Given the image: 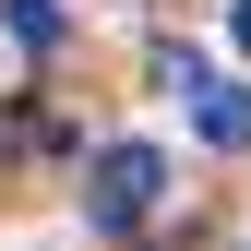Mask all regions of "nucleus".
<instances>
[{
	"mask_svg": "<svg viewBox=\"0 0 251 251\" xmlns=\"http://www.w3.org/2000/svg\"><path fill=\"white\" fill-rule=\"evenodd\" d=\"M239 48H251V0H239Z\"/></svg>",
	"mask_w": 251,
	"mask_h": 251,
	"instance_id": "obj_4",
	"label": "nucleus"
},
{
	"mask_svg": "<svg viewBox=\"0 0 251 251\" xmlns=\"http://www.w3.org/2000/svg\"><path fill=\"white\" fill-rule=\"evenodd\" d=\"M0 36H12V48H60V36H72V12H60V0H12V12H0Z\"/></svg>",
	"mask_w": 251,
	"mask_h": 251,
	"instance_id": "obj_3",
	"label": "nucleus"
},
{
	"mask_svg": "<svg viewBox=\"0 0 251 251\" xmlns=\"http://www.w3.org/2000/svg\"><path fill=\"white\" fill-rule=\"evenodd\" d=\"M192 132H203L215 155H239V144H251V96H239V84H215V72H203V84H192Z\"/></svg>",
	"mask_w": 251,
	"mask_h": 251,
	"instance_id": "obj_2",
	"label": "nucleus"
},
{
	"mask_svg": "<svg viewBox=\"0 0 251 251\" xmlns=\"http://www.w3.org/2000/svg\"><path fill=\"white\" fill-rule=\"evenodd\" d=\"M155 192H168V155H155V144H108L96 179H84V215L120 239V227H144V215H155Z\"/></svg>",
	"mask_w": 251,
	"mask_h": 251,
	"instance_id": "obj_1",
	"label": "nucleus"
}]
</instances>
